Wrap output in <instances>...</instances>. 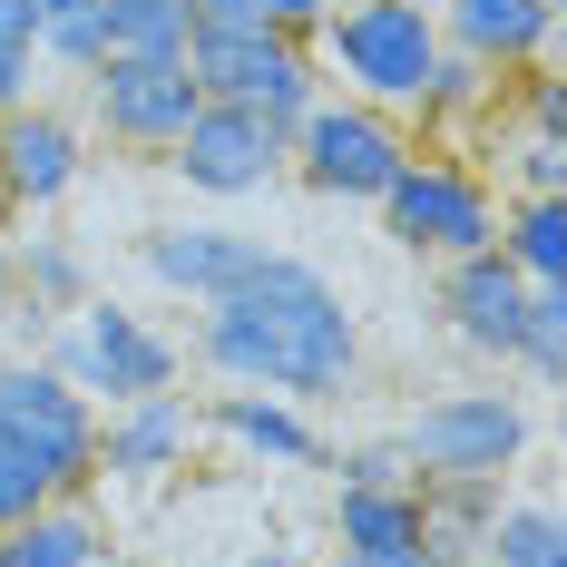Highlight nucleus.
Masks as SVG:
<instances>
[{"label": "nucleus", "mask_w": 567, "mask_h": 567, "mask_svg": "<svg viewBox=\"0 0 567 567\" xmlns=\"http://www.w3.org/2000/svg\"><path fill=\"white\" fill-rule=\"evenodd\" d=\"M255 235L235 226H147L137 235V265H147V284L157 293H186V303H216V293H235V284L255 275Z\"/></svg>", "instance_id": "f8f14e48"}, {"label": "nucleus", "mask_w": 567, "mask_h": 567, "mask_svg": "<svg viewBox=\"0 0 567 567\" xmlns=\"http://www.w3.org/2000/svg\"><path fill=\"white\" fill-rule=\"evenodd\" d=\"M40 362H50L69 392L89 401H137V392H176V372H186V352H176L147 313H127V303H69L40 342Z\"/></svg>", "instance_id": "7ed1b4c3"}, {"label": "nucleus", "mask_w": 567, "mask_h": 567, "mask_svg": "<svg viewBox=\"0 0 567 567\" xmlns=\"http://www.w3.org/2000/svg\"><path fill=\"white\" fill-rule=\"evenodd\" d=\"M284 167L303 176L313 196H342V206H372L401 167H411V137L392 127V109H362V99H313L303 127L284 137Z\"/></svg>", "instance_id": "423d86ee"}, {"label": "nucleus", "mask_w": 567, "mask_h": 567, "mask_svg": "<svg viewBox=\"0 0 567 567\" xmlns=\"http://www.w3.org/2000/svg\"><path fill=\"white\" fill-rule=\"evenodd\" d=\"M313 50L362 109H421V79L441 59V20H431V0H333Z\"/></svg>", "instance_id": "f03ea898"}, {"label": "nucleus", "mask_w": 567, "mask_h": 567, "mask_svg": "<svg viewBox=\"0 0 567 567\" xmlns=\"http://www.w3.org/2000/svg\"><path fill=\"white\" fill-rule=\"evenodd\" d=\"M441 313H451V333L470 342V352L509 362V352H518V323H528V275H518L499 245L451 255V275H441Z\"/></svg>", "instance_id": "9b49d317"}, {"label": "nucleus", "mask_w": 567, "mask_h": 567, "mask_svg": "<svg viewBox=\"0 0 567 567\" xmlns=\"http://www.w3.org/2000/svg\"><path fill=\"white\" fill-rule=\"evenodd\" d=\"M30 30H40V10H30V0H0V40H10V50H30Z\"/></svg>", "instance_id": "473e14b6"}, {"label": "nucleus", "mask_w": 567, "mask_h": 567, "mask_svg": "<svg viewBox=\"0 0 567 567\" xmlns=\"http://www.w3.org/2000/svg\"><path fill=\"white\" fill-rule=\"evenodd\" d=\"M509 186L518 196H567V137H538V127H528L509 147Z\"/></svg>", "instance_id": "bb28decb"}, {"label": "nucleus", "mask_w": 567, "mask_h": 567, "mask_svg": "<svg viewBox=\"0 0 567 567\" xmlns=\"http://www.w3.org/2000/svg\"><path fill=\"white\" fill-rule=\"evenodd\" d=\"M89 109H99V127H109L117 147L167 157L176 127L206 109V89H196L186 50H109L99 69H89Z\"/></svg>", "instance_id": "1a4fd4ad"}, {"label": "nucleus", "mask_w": 567, "mask_h": 567, "mask_svg": "<svg viewBox=\"0 0 567 567\" xmlns=\"http://www.w3.org/2000/svg\"><path fill=\"white\" fill-rule=\"evenodd\" d=\"M431 20H441L451 50L489 59L499 79L558 50V0H431Z\"/></svg>", "instance_id": "2eb2a0df"}, {"label": "nucleus", "mask_w": 567, "mask_h": 567, "mask_svg": "<svg viewBox=\"0 0 567 567\" xmlns=\"http://www.w3.org/2000/svg\"><path fill=\"white\" fill-rule=\"evenodd\" d=\"M10 275H20V303H40V313H69V303H89V255H79V245H59V235H30V245H10Z\"/></svg>", "instance_id": "4be33fe9"}, {"label": "nucleus", "mask_w": 567, "mask_h": 567, "mask_svg": "<svg viewBox=\"0 0 567 567\" xmlns=\"http://www.w3.org/2000/svg\"><path fill=\"white\" fill-rule=\"evenodd\" d=\"M255 10H265V30H284V40H313L333 20V0H255Z\"/></svg>", "instance_id": "c756f323"}, {"label": "nucleus", "mask_w": 567, "mask_h": 567, "mask_svg": "<svg viewBox=\"0 0 567 567\" xmlns=\"http://www.w3.org/2000/svg\"><path fill=\"white\" fill-rule=\"evenodd\" d=\"M99 30L109 50H186V0H99Z\"/></svg>", "instance_id": "5701e85b"}, {"label": "nucleus", "mask_w": 567, "mask_h": 567, "mask_svg": "<svg viewBox=\"0 0 567 567\" xmlns=\"http://www.w3.org/2000/svg\"><path fill=\"white\" fill-rule=\"evenodd\" d=\"M323 460H333L342 489H411V451H401V431H392V441H352V451H323Z\"/></svg>", "instance_id": "a878e982"}, {"label": "nucleus", "mask_w": 567, "mask_h": 567, "mask_svg": "<svg viewBox=\"0 0 567 567\" xmlns=\"http://www.w3.org/2000/svg\"><path fill=\"white\" fill-rule=\"evenodd\" d=\"M186 69H196V89L206 99H235V109H255L265 127H303V109L323 99V79H313V50L303 40H284V30H196L186 40Z\"/></svg>", "instance_id": "39448f33"}, {"label": "nucleus", "mask_w": 567, "mask_h": 567, "mask_svg": "<svg viewBox=\"0 0 567 567\" xmlns=\"http://www.w3.org/2000/svg\"><path fill=\"white\" fill-rule=\"evenodd\" d=\"M509 362H528L538 382H558V372H567V284H528V323H518Z\"/></svg>", "instance_id": "393cba45"}, {"label": "nucleus", "mask_w": 567, "mask_h": 567, "mask_svg": "<svg viewBox=\"0 0 567 567\" xmlns=\"http://www.w3.org/2000/svg\"><path fill=\"white\" fill-rule=\"evenodd\" d=\"M30 59H50V69H99L109 59V30H99V0H79V10H50L40 30H30Z\"/></svg>", "instance_id": "b1692460"}, {"label": "nucleus", "mask_w": 567, "mask_h": 567, "mask_svg": "<svg viewBox=\"0 0 567 567\" xmlns=\"http://www.w3.org/2000/svg\"><path fill=\"white\" fill-rule=\"evenodd\" d=\"M499 69L489 59H470L441 40V59H431V79H421V127H470V117H499Z\"/></svg>", "instance_id": "a211bd4d"}, {"label": "nucleus", "mask_w": 567, "mask_h": 567, "mask_svg": "<svg viewBox=\"0 0 567 567\" xmlns=\"http://www.w3.org/2000/svg\"><path fill=\"white\" fill-rule=\"evenodd\" d=\"M372 206H382V235H392L401 255H431V265L480 255V245L499 235V196L470 167H451V157H411Z\"/></svg>", "instance_id": "6e6552de"}, {"label": "nucleus", "mask_w": 567, "mask_h": 567, "mask_svg": "<svg viewBox=\"0 0 567 567\" xmlns=\"http://www.w3.org/2000/svg\"><path fill=\"white\" fill-rule=\"evenodd\" d=\"M20 303V275H10V245H0V313Z\"/></svg>", "instance_id": "72a5a7b5"}, {"label": "nucleus", "mask_w": 567, "mask_h": 567, "mask_svg": "<svg viewBox=\"0 0 567 567\" xmlns=\"http://www.w3.org/2000/svg\"><path fill=\"white\" fill-rule=\"evenodd\" d=\"M206 431H226L245 460H275V470H303V460H323V441H313V421H303V401H284V392H216L206 411H196Z\"/></svg>", "instance_id": "dca6fc26"}, {"label": "nucleus", "mask_w": 567, "mask_h": 567, "mask_svg": "<svg viewBox=\"0 0 567 567\" xmlns=\"http://www.w3.org/2000/svg\"><path fill=\"white\" fill-rule=\"evenodd\" d=\"M411 480H509L528 451V401L518 392H431L401 431Z\"/></svg>", "instance_id": "0eeeda50"}, {"label": "nucleus", "mask_w": 567, "mask_h": 567, "mask_svg": "<svg viewBox=\"0 0 567 567\" xmlns=\"http://www.w3.org/2000/svg\"><path fill=\"white\" fill-rule=\"evenodd\" d=\"M79 167H89V147L59 109H0V196H10V216L59 206L79 186Z\"/></svg>", "instance_id": "ddd939ff"}, {"label": "nucleus", "mask_w": 567, "mask_h": 567, "mask_svg": "<svg viewBox=\"0 0 567 567\" xmlns=\"http://www.w3.org/2000/svg\"><path fill=\"white\" fill-rule=\"evenodd\" d=\"M245 567H303V558H293V548H265V558H245Z\"/></svg>", "instance_id": "f704fd0d"}, {"label": "nucleus", "mask_w": 567, "mask_h": 567, "mask_svg": "<svg viewBox=\"0 0 567 567\" xmlns=\"http://www.w3.org/2000/svg\"><path fill=\"white\" fill-rule=\"evenodd\" d=\"M196 313H206L196 352H206V372H226L235 392L323 401L362 362V323L333 293V275L303 265V255H284V245H265L255 275L235 284V293H216V303H196Z\"/></svg>", "instance_id": "f257e3e1"}, {"label": "nucleus", "mask_w": 567, "mask_h": 567, "mask_svg": "<svg viewBox=\"0 0 567 567\" xmlns=\"http://www.w3.org/2000/svg\"><path fill=\"white\" fill-rule=\"evenodd\" d=\"M480 558L489 567H567V518L548 499H499L480 528Z\"/></svg>", "instance_id": "aec40b11"}, {"label": "nucleus", "mask_w": 567, "mask_h": 567, "mask_svg": "<svg viewBox=\"0 0 567 567\" xmlns=\"http://www.w3.org/2000/svg\"><path fill=\"white\" fill-rule=\"evenodd\" d=\"M333 548H421V489H342Z\"/></svg>", "instance_id": "412c9836"}, {"label": "nucleus", "mask_w": 567, "mask_h": 567, "mask_svg": "<svg viewBox=\"0 0 567 567\" xmlns=\"http://www.w3.org/2000/svg\"><path fill=\"white\" fill-rule=\"evenodd\" d=\"M489 245H499L528 284H567V196H518Z\"/></svg>", "instance_id": "6ab92c4d"}, {"label": "nucleus", "mask_w": 567, "mask_h": 567, "mask_svg": "<svg viewBox=\"0 0 567 567\" xmlns=\"http://www.w3.org/2000/svg\"><path fill=\"white\" fill-rule=\"evenodd\" d=\"M167 167L196 186V196H216V206H235V196H265L284 176V127H265L255 109H235V99H206V109L176 127Z\"/></svg>", "instance_id": "9d476101"}, {"label": "nucleus", "mask_w": 567, "mask_h": 567, "mask_svg": "<svg viewBox=\"0 0 567 567\" xmlns=\"http://www.w3.org/2000/svg\"><path fill=\"white\" fill-rule=\"evenodd\" d=\"M0 451H20L59 499L99 480V401L69 392L40 352H0Z\"/></svg>", "instance_id": "20e7f679"}, {"label": "nucleus", "mask_w": 567, "mask_h": 567, "mask_svg": "<svg viewBox=\"0 0 567 567\" xmlns=\"http://www.w3.org/2000/svg\"><path fill=\"white\" fill-rule=\"evenodd\" d=\"M109 528L79 509V499H40L20 528H0V567H99Z\"/></svg>", "instance_id": "f3484780"}, {"label": "nucleus", "mask_w": 567, "mask_h": 567, "mask_svg": "<svg viewBox=\"0 0 567 567\" xmlns=\"http://www.w3.org/2000/svg\"><path fill=\"white\" fill-rule=\"evenodd\" d=\"M470 567H489V558H470Z\"/></svg>", "instance_id": "c9c22d12"}, {"label": "nucleus", "mask_w": 567, "mask_h": 567, "mask_svg": "<svg viewBox=\"0 0 567 567\" xmlns=\"http://www.w3.org/2000/svg\"><path fill=\"white\" fill-rule=\"evenodd\" d=\"M40 499H59V489H50V480H40V470H30L20 451H0V528H20V518L40 509Z\"/></svg>", "instance_id": "c85d7f7f"}, {"label": "nucleus", "mask_w": 567, "mask_h": 567, "mask_svg": "<svg viewBox=\"0 0 567 567\" xmlns=\"http://www.w3.org/2000/svg\"><path fill=\"white\" fill-rule=\"evenodd\" d=\"M186 441H196V411L176 392H137V401H117V411H99V480L147 489V480H167L176 460H186Z\"/></svg>", "instance_id": "4468645a"}, {"label": "nucleus", "mask_w": 567, "mask_h": 567, "mask_svg": "<svg viewBox=\"0 0 567 567\" xmlns=\"http://www.w3.org/2000/svg\"><path fill=\"white\" fill-rule=\"evenodd\" d=\"M518 109H528V127H538V137H567V79L548 69V59H528V89H518Z\"/></svg>", "instance_id": "cd10ccee"}, {"label": "nucleus", "mask_w": 567, "mask_h": 567, "mask_svg": "<svg viewBox=\"0 0 567 567\" xmlns=\"http://www.w3.org/2000/svg\"><path fill=\"white\" fill-rule=\"evenodd\" d=\"M323 567H431L421 548H333Z\"/></svg>", "instance_id": "2f4dec72"}, {"label": "nucleus", "mask_w": 567, "mask_h": 567, "mask_svg": "<svg viewBox=\"0 0 567 567\" xmlns=\"http://www.w3.org/2000/svg\"><path fill=\"white\" fill-rule=\"evenodd\" d=\"M186 20H196V30H255L265 10H255V0H186ZM196 30H186V40H196Z\"/></svg>", "instance_id": "7c9ffc66"}]
</instances>
